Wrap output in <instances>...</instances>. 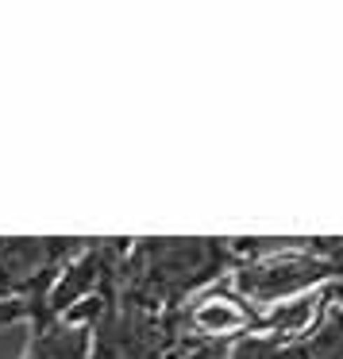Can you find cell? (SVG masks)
I'll use <instances>...</instances> for the list:
<instances>
[{"instance_id": "3", "label": "cell", "mask_w": 343, "mask_h": 359, "mask_svg": "<svg viewBox=\"0 0 343 359\" xmlns=\"http://www.w3.org/2000/svg\"><path fill=\"white\" fill-rule=\"evenodd\" d=\"M89 240H0V302H35L47 309V294L62 266Z\"/></svg>"}, {"instance_id": "4", "label": "cell", "mask_w": 343, "mask_h": 359, "mask_svg": "<svg viewBox=\"0 0 343 359\" xmlns=\"http://www.w3.org/2000/svg\"><path fill=\"white\" fill-rule=\"evenodd\" d=\"M170 320H174L178 340H224V344H232V340H239V336L258 328V309L247 297L235 294L224 278L216 286H209L204 294H197L193 302H186L181 309H174Z\"/></svg>"}, {"instance_id": "5", "label": "cell", "mask_w": 343, "mask_h": 359, "mask_svg": "<svg viewBox=\"0 0 343 359\" xmlns=\"http://www.w3.org/2000/svg\"><path fill=\"white\" fill-rule=\"evenodd\" d=\"M293 359H343V305H335L324 290V309L312 328L293 344Z\"/></svg>"}, {"instance_id": "1", "label": "cell", "mask_w": 343, "mask_h": 359, "mask_svg": "<svg viewBox=\"0 0 343 359\" xmlns=\"http://www.w3.org/2000/svg\"><path fill=\"white\" fill-rule=\"evenodd\" d=\"M235 271L232 240H132L104 302L174 313Z\"/></svg>"}, {"instance_id": "6", "label": "cell", "mask_w": 343, "mask_h": 359, "mask_svg": "<svg viewBox=\"0 0 343 359\" xmlns=\"http://www.w3.org/2000/svg\"><path fill=\"white\" fill-rule=\"evenodd\" d=\"M224 359H293V344L278 340L270 332H247L227 344Z\"/></svg>"}, {"instance_id": "2", "label": "cell", "mask_w": 343, "mask_h": 359, "mask_svg": "<svg viewBox=\"0 0 343 359\" xmlns=\"http://www.w3.org/2000/svg\"><path fill=\"white\" fill-rule=\"evenodd\" d=\"M66 320L89 325V359H162L178 344L170 313H147L120 302H85Z\"/></svg>"}]
</instances>
